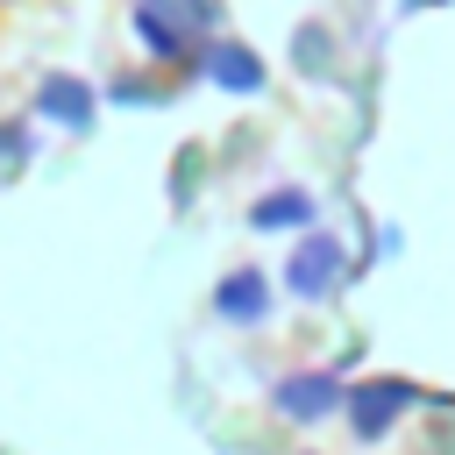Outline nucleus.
Listing matches in <instances>:
<instances>
[{"label": "nucleus", "instance_id": "1", "mask_svg": "<svg viewBox=\"0 0 455 455\" xmlns=\"http://www.w3.org/2000/svg\"><path fill=\"white\" fill-rule=\"evenodd\" d=\"M192 28H213V0H142L135 7V36L156 57H178L192 43Z\"/></svg>", "mask_w": 455, "mask_h": 455}, {"label": "nucleus", "instance_id": "7", "mask_svg": "<svg viewBox=\"0 0 455 455\" xmlns=\"http://www.w3.org/2000/svg\"><path fill=\"white\" fill-rule=\"evenodd\" d=\"M206 78H213V85H235V92H256V85H263V64H256L249 50H235V43H220V50L206 57Z\"/></svg>", "mask_w": 455, "mask_h": 455}, {"label": "nucleus", "instance_id": "5", "mask_svg": "<svg viewBox=\"0 0 455 455\" xmlns=\"http://www.w3.org/2000/svg\"><path fill=\"white\" fill-rule=\"evenodd\" d=\"M348 405H355V434H363V441H377V434H384V427H391V419H398V412L412 405V384L384 377V384H363V391H355Z\"/></svg>", "mask_w": 455, "mask_h": 455}, {"label": "nucleus", "instance_id": "3", "mask_svg": "<svg viewBox=\"0 0 455 455\" xmlns=\"http://www.w3.org/2000/svg\"><path fill=\"white\" fill-rule=\"evenodd\" d=\"M36 114L57 121V128H85V121H92V92H85L71 71H50V78L36 85Z\"/></svg>", "mask_w": 455, "mask_h": 455}, {"label": "nucleus", "instance_id": "4", "mask_svg": "<svg viewBox=\"0 0 455 455\" xmlns=\"http://www.w3.org/2000/svg\"><path fill=\"white\" fill-rule=\"evenodd\" d=\"M341 405V384L327 377V370H313V377H284L277 384V412L284 419H327Z\"/></svg>", "mask_w": 455, "mask_h": 455}, {"label": "nucleus", "instance_id": "2", "mask_svg": "<svg viewBox=\"0 0 455 455\" xmlns=\"http://www.w3.org/2000/svg\"><path fill=\"white\" fill-rule=\"evenodd\" d=\"M334 277H341V242H334V235H306V242L291 249V263H284V284H291L299 299H327Z\"/></svg>", "mask_w": 455, "mask_h": 455}, {"label": "nucleus", "instance_id": "6", "mask_svg": "<svg viewBox=\"0 0 455 455\" xmlns=\"http://www.w3.org/2000/svg\"><path fill=\"white\" fill-rule=\"evenodd\" d=\"M213 306H220V320H242V327H249V320H263V313H270V291H263V277H256V270H235V277L220 284V299H213Z\"/></svg>", "mask_w": 455, "mask_h": 455}, {"label": "nucleus", "instance_id": "8", "mask_svg": "<svg viewBox=\"0 0 455 455\" xmlns=\"http://www.w3.org/2000/svg\"><path fill=\"white\" fill-rule=\"evenodd\" d=\"M249 220H256V228H306V220H313V199H306V192H270V199H256Z\"/></svg>", "mask_w": 455, "mask_h": 455}]
</instances>
